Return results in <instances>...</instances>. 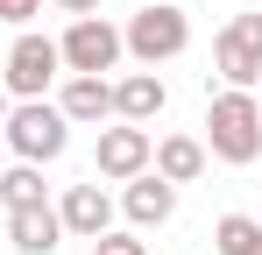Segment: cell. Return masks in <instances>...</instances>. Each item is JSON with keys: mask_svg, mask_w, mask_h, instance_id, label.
Here are the masks:
<instances>
[{"mask_svg": "<svg viewBox=\"0 0 262 255\" xmlns=\"http://www.w3.org/2000/svg\"><path fill=\"white\" fill-rule=\"evenodd\" d=\"M57 57H64V71L71 78H106L114 64H121V29L106 22V14H78L64 42H57Z\"/></svg>", "mask_w": 262, "mask_h": 255, "instance_id": "277c9868", "label": "cell"}, {"mask_svg": "<svg viewBox=\"0 0 262 255\" xmlns=\"http://www.w3.org/2000/svg\"><path fill=\"white\" fill-rule=\"evenodd\" d=\"M92 255H149V248H142L135 234H99V241H92Z\"/></svg>", "mask_w": 262, "mask_h": 255, "instance_id": "2e32d148", "label": "cell"}, {"mask_svg": "<svg viewBox=\"0 0 262 255\" xmlns=\"http://www.w3.org/2000/svg\"><path fill=\"white\" fill-rule=\"evenodd\" d=\"M149 128H135V121H114V128H99V149H92V163H99V177H114V184H128V177H142L149 170Z\"/></svg>", "mask_w": 262, "mask_h": 255, "instance_id": "52a82bcc", "label": "cell"}, {"mask_svg": "<svg viewBox=\"0 0 262 255\" xmlns=\"http://www.w3.org/2000/svg\"><path fill=\"white\" fill-rule=\"evenodd\" d=\"M7 107H14V99H7V85H0V121H7Z\"/></svg>", "mask_w": 262, "mask_h": 255, "instance_id": "d6986e66", "label": "cell"}, {"mask_svg": "<svg viewBox=\"0 0 262 255\" xmlns=\"http://www.w3.org/2000/svg\"><path fill=\"white\" fill-rule=\"evenodd\" d=\"M121 206H128L135 227H163L177 213V184H163L156 170H142V177H128V199H121Z\"/></svg>", "mask_w": 262, "mask_h": 255, "instance_id": "4fadbf2b", "label": "cell"}, {"mask_svg": "<svg viewBox=\"0 0 262 255\" xmlns=\"http://www.w3.org/2000/svg\"><path fill=\"white\" fill-rule=\"evenodd\" d=\"M213 71L234 85V92H255L262 85V14H234L213 36Z\"/></svg>", "mask_w": 262, "mask_h": 255, "instance_id": "5b68a950", "label": "cell"}, {"mask_svg": "<svg viewBox=\"0 0 262 255\" xmlns=\"http://www.w3.org/2000/svg\"><path fill=\"white\" fill-rule=\"evenodd\" d=\"M43 14V0H0V22H14V29H29Z\"/></svg>", "mask_w": 262, "mask_h": 255, "instance_id": "e0dca14e", "label": "cell"}, {"mask_svg": "<svg viewBox=\"0 0 262 255\" xmlns=\"http://www.w3.org/2000/svg\"><path fill=\"white\" fill-rule=\"evenodd\" d=\"M43 7H64V14H99V0H43Z\"/></svg>", "mask_w": 262, "mask_h": 255, "instance_id": "ac0fdd59", "label": "cell"}, {"mask_svg": "<svg viewBox=\"0 0 262 255\" xmlns=\"http://www.w3.org/2000/svg\"><path fill=\"white\" fill-rule=\"evenodd\" d=\"M0 142H7L21 163H57L64 142H71V121H64L50 99H14L7 121H0Z\"/></svg>", "mask_w": 262, "mask_h": 255, "instance_id": "3957f363", "label": "cell"}, {"mask_svg": "<svg viewBox=\"0 0 262 255\" xmlns=\"http://www.w3.org/2000/svg\"><path fill=\"white\" fill-rule=\"evenodd\" d=\"M0 170H7V142H0Z\"/></svg>", "mask_w": 262, "mask_h": 255, "instance_id": "ffe728a7", "label": "cell"}, {"mask_svg": "<svg viewBox=\"0 0 262 255\" xmlns=\"http://www.w3.org/2000/svg\"><path fill=\"white\" fill-rule=\"evenodd\" d=\"M206 163H213V156H206L199 135H163V142L149 149V170H156L163 184H191V177H206Z\"/></svg>", "mask_w": 262, "mask_h": 255, "instance_id": "8fae6325", "label": "cell"}, {"mask_svg": "<svg viewBox=\"0 0 262 255\" xmlns=\"http://www.w3.org/2000/svg\"><path fill=\"white\" fill-rule=\"evenodd\" d=\"M57 71H64V57H57V42L36 36V29H21L14 36V50H7V99H43L50 85H57Z\"/></svg>", "mask_w": 262, "mask_h": 255, "instance_id": "8992f818", "label": "cell"}, {"mask_svg": "<svg viewBox=\"0 0 262 255\" xmlns=\"http://www.w3.org/2000/svg\"><path fill=\"white\" fill-rule=\"evenodd\" d=\"M57 114H64L71 128L114 121V78H64L57 85Z\"/></svg>", "mask_w": 262, "mask_h": 255, "instance_id": "9c48e42d", "label": "cell"}, {"mask_svg": "<svg viewBox=\"0 0 262 255\" xmlns=\"http://www.w3.org/2000/svg\"><path fill=\"white\" fill-rule=\"evenodd\" d=\"M7 241H14L21 255H57V241H64L57 206H21V213H7Z\"/></svg>", "mask_w": 262, "mask_h": 255, "instance_id": "7c38bea8", "label": "cell"}, {"mask_svg": "<svg viewBox=\"0 0 262 255\" xmlns=\"http://www.w3.org/2000/svg\"><path fill=\"white\" fill-rule=\"evenodd\" d=\"M121 50L142 71H156V64H170V57L191 50V14L177 0H142V14H128V29H121Z\"/></svg>", "mask_w": 262, "mask_h": 255, "instance_id": "7a4b0ae2", "label": "cell"}, {"mask_svg": "<svg viewBox=\"0 0 262 255\" xmlns=\"http://www.w3.org/2000/svg\"><path fill=\"white\" fill-rule=\"evenodd\" d=\"M0 206H7V213L50 206V199H43V163H7V170H0Z\"/></svg>", "mask_w": 262, "mask_h": 255, "instance_id": "5bb4252c", "label": "cell"}, {"mask_svg": "<svg viewBox=\"0 0 262 255\" xmlns=\"http://www.w3.org/2000/svg\"><path fill=\"white\" fill-rule=\"evenodd\" d=\"M213 248L220 255H262V220L255 213H227L213 227Z\"/></svg>", "mask_w": 262, "mask_h": 255, "instance_id": "9a60e30c", "label": "cell"}, {"mask_svg": "<svg viewBox=\"0 0 262 255\" xmlns=\"http://www.w3.org/2000/svg\"><path fill=\"white\" fill-rule=\"evenodd\" d=\"M170 107V92H163V78L156 71H128V78L114 85V121H135V128H149L156 114Z\"/></svg>", "mask_w": 262, "mask_h": 255, "instance_id": "30bf717a", "label": "cell"}, {"mask_svg": "<svg viewBox=\"0 0 262 255\" xmlns=\"http://www.w3.org/2000/svg\"><path fill=\"white\" fill-rule=\"evenodd\" d=\"M206 156H220V163H255L262 156V99L255 92H220L213 107H206Z\"/></svg>", "mask_w": 262, "mask_h": 255, "instance_id": "6da1fadb", "label": "cell"}, {"mask_svg": "<svg viewBox=\"0 0 262 255\" xmlns=\"http://www.w3.org/2000/svg\"><path fill=\"white\" fill-rule=\"evenodd\" d=\"M57 220H64V234L99 241V234H114V199L99 192V177H92V184H71V192L57 199Z\"/></svg>", "mask_w": 262, "mask_h": 255, "instance_id": "ba28073f", "label": "cell"}]
</instances>
